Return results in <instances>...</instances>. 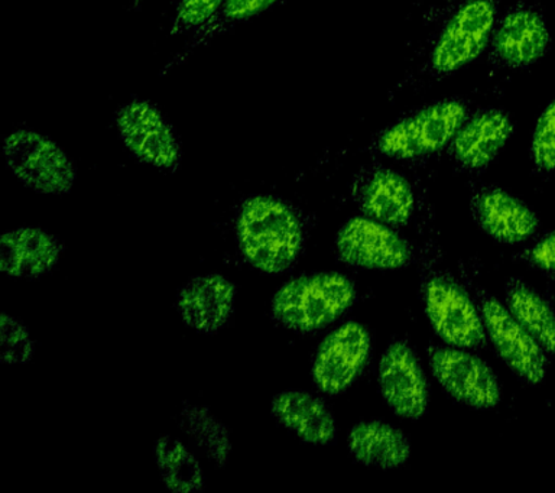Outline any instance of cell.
<instances>
[{"label": "cell", "mask_w": 555, "mask_h": 493, "mask_svg": "<svg viewBox=\"0 0 555 493\" xmlns=\"http://www.w3.org/2000/svg\"><path fill=\"white\" fill-rule=\"evenodd\" d=\"M242 254L255 268L278 274L288 270L301 252V220L280 198L256 196L242 206L237 219Z\"/></svg>", "instance_id": "obj_1"}, {"label": "cell", "mask_w": 555, "mask_h": 493, "mask_svg": "<svg viewBox=\"0 0 555 493\" xmlns=\"http://www.w3.org/2000/svg\"><path fill=\"white\" fill-rule=\"evenodd\" d=\"M468 115L470 109L463 99L429 103L377 132L369 150L398 161L433 157L447 150Z\"/></svg>", "instance_id": "obj_2"}, {"label": "cell", "mask_w": 555, "mask_h": 493, "mask_svg": "<svg viewBox=\"0 0 555 493\" xmlns=\"http://www.w3.org/2000/svg\"><path fill=\"white\" fill-rule=\"evenodd\" d=\"M501 0H464L444 21L429 51L423 75L441 81L488 50Z\"/></svg>", "instance_id": "obj_3"}, {"label": "cell", "mask_w": 555, "mask_h": 493, "mask_svg": "<svg viewBox=\"0 0 555 493\" xmlns=\"http://www.w3.org/2000/svg\"><path fill=\"white\" fill-rule=\"evenodd\" d=\"M356 297L349 278L334 272L299 276L273 297L275 319L291 330L312 332L340 317Z\"/></svg>", "instance_id": "obj_4"}, {"label": "cell", "mask_w": 555, "mask_h": 493, "mask_svg": "<svg viewBox=\"0 0 555 493\" xmlns=\"http://www.w3.org/2000/svg\"><path fill=\"white\" fill-rule=\"evenodd\" d=\"M9 170L26 187L46 194H67L76 181L72 159L51 138L30 129H16L3 141Z\"/></svg>", "instance_id": "obj_5"}, {"label": "cell", "mask_w": 555, "mask_h": 493, "mask_svg": "<svg viewBox=\"0 0 555 493\" xmlns=\"http://www.w3.org/2000/svg\"><path fill=\"white\" fill-rule=\"evenodd\" d=\"M551 33L540 10L519 2L494 25L488 47L492 72L527 70L548 53Z\"/></svg>", "instance_id": "obj_6"}, {"label": "cell", "mask_w": 555, "mask_h": 493, "mask_svg": "<svg viewBox=\"0 0 555 493\" xmlns=\"http://www.w3.org/2000/svg\"><path fill=\"white\" fill-rule=\"evenodd\" d=\"M117 132L126 148L150 166L176 171L181 161L180 142L158 107L147 101H130L116 114Z\"/></svg>", "instance_id": "obj_7"}, {"label": "cell", "mask_w": 555, "mask_h": 493, "mask_svg": "<svg viewBox=\"0 0 555 493\" xmlns=\"http://www.w3.org/2000/svg\"><path fill=\"white\" fill-rule=\"evenodd\" d=\"M425 311L434 330L455 348H476L485 341L483 319L470 297L447 275H436L424 285Z\"/></svg>", "instance_id": "obj_8"}, {"label": "cell", "mask_w": 555, "mask_h": 493, "mask_svg": "<svg viewBox=\"0 0 555 493\" xmlns=\"http://www.w3.org/2000/svg\"><path fill=\"white\" fill-rule=\"evenodd\" d=\"M479 297L486 330L503 361L525 382L531 385L542 382L548 366L545 350L520 326L507 307H503L501 302L483 291H479Z\"/></svg>", "instance_id": "obj_9"}, {"label": "cell", "mask_w": 555, "mask_h": 493, "mask_svg": "<svg viewBox=\"0 0 555 493\" xmlns=\"http://www.w3.org/2000/svg\"><path fill=\"white\" fill-rule=\"evenodd\" d=\"M337 252L343 262L369 270H395L408 265L412 249L408 242L373 219L354 218L337 235Z\"/></svg>", "instance_id": "obj_10"}, {"label": "cell", "mask_w": 555, "mask_h": 493, "mask_svg": "<svg viewBox=\"0 0 555 493\" xmlns=\"http://www.w3.org/2000/svg\"><path fill=\"white\" fill-rule=\"evenodd\" d=\"M371 337L359 323H347L330 333L317 350L312 375L317 387L328 395L349 388L366 365Z\"/></svg>", "instance_id": "obj_11"}, {"label": "cell", "mask_w": 555, "mask_h": 493, "mask_svg": "<svg viewBox=\"0 0 555 493\" xmlns=\"http://www.w3.org/2000/svg\"><path fill=\"white\" fill-rule=\"evenodd\" d=\"M431 369L441 387L463 404L485 410L501 401L496 375L475 354L457 349H433Z\"/></svg>", "instance_id": "obj_12"}, {"label": "cell", "mask_w": 555, "mask_h": 493, "mask_svg": "<svg viewBox=\"0 0 555 493\" xmlns=\"http://www.w3.org/2000/svg\"><path fill=\"white\" fill-rule=\"evenodd\" d=\"M514 129L505 111L486 107L467 116L447 146V153L460 170H485L509 141Z\"/></svg>", "instance_id": "obj_13"}, {"label": "cell", "mask_w": 555, "mask_h": 493, "mask_svg": "<svg viewBox=\"0 0 555 493\" xmlns=\"http://www.w3.org/2000/svg\"><path fill=\"white\" fill-rule=\"evenodd\" d=\"M353 197L363 213L376 222L401 226L414 211V190L405 177L380 164L363 167L353 181Z\"/></svg>", "instance_id": "obj_14"}, {"label": "cell", "mask_w": 555, "mask_h": 493, "mask_svg": "<svg viewBox=\"0 0 555 493\" xmlns=\"http://www.w3.org/2000/svg\"><path fill=\"white\" fill-rule=\"evenodd\" d=\"M379 387L390 408L403 418L416 419L427 411L428 384L410 346L397 341L379 363Z\"/></svg>", "instance_id": "obj_15"}, {"label": "cell", "mask_w": 555, "mask_h": 493, "mask_svg": "<svg viewBox=\"0 0 555 493\" xmlns=\"http://www.w3.org/2000/svg\"><path fill=\"white\" fill-rule=\"evenodd\" d=\"M472 211L489 236L505 244L527 241L540 224L535 213L519 198L496 187L477 190L472 197Z\"/></svg>", "instance_id": "obj_16"}, {"label": "cell", "mask_w": 555, "mask_h": 493, "mask_svg": "<svg viewBox=\"0 0 555 493\" xmlns=\"http://www.w3.org/2000/svg\"><path fill=\"white\" fill-rule=\"evenodd\" d=\"M234 287L224 276H198L182 288L178 310L194 330L215 333L232 315Z\"/></svg>", "instance_id": "obj_17"}, {"label": "cell", "mask_w": 555, "mask_h": 493, "mask_svg": "<svg viewBox=\"0 0 555 493\" xmlns=\"http://www.w3.org/2000/svg\"><path fill=\"white\" fill-rule=\"evenodd\" d=\"M59 241L37 228L4 233L0 239V270L16 278H38L59 262Z\"/></svg>", "instance_id": "obj_18"}, {"label": "cell", "mask_w": 555, "mask_h": 493, "mask_svg": "<svg viewBox=\"0 0 555 493\" xmlns=\"http://www.w3.org/2000/svg\"><path fill=\"white\" fill-rule=\"evenodd\" d=\"M273 417L308 443L327 444L336 436V424L320 398L301 391H286L273 398Z\"/></svg>", "instance_id": "obj_19"}, {"label": "cell", "mask_w": 555, "mask_h": 493, "mask_svg": "<svg viewBox=\"0 0 555 493\" xmlns=\"http://www.w3.org/2000/svg\"><path fill=\"white\" fill-rule=\"evenodd\" d=\"M351 456L367 466L393 469L410 458V441L403 432L379 421L362 423L351 428Z\"/></svg>", "instance_id": "obj_20"}, {"label": "cell", "mask_w": 555, "mask_h": 493, "mask_svg": "<svg viewBox=\"0 0 555 493\" xmlns=\"http://www.w3.org/2000/svg\"><path fill=\"white\" fill-rule=\"evenodd\" d=\"M282 0H224L220 10L208 20L202 28L197 29L185 42L180 53L169 60L167 66L160 70V76L168 75L173 68L182 66L195 53L215 41L217 37L223 36L237 25L246 23L254 16L271 10L272 7L281 5Z\"/></svg>", "instance_id": "obj_21"}, {"label": "cell", "mask_w": 555, "mask_h": 493, "mask_svg": "<svg viewBox=\"0 0 555 493\" xmlns=\"http://www.w3.org/2000/svg\"><path fill=\"white\" fill-rule=\"evenodd\" d=\"M506 306L541 348L555 354V313L548 302L522 281L512 278L506 287Z\"/></svg>", "instance_id": "obj_22"}, {"label": "cell", "mask_w": 555, "mask_h": 493, "mask_svg": "<svg viewBox=\"0 0 555 493\" xmlns=\"http://www.w3.org/2000/svg\"><path fill=\"white\" fill-rule=\"evenodd\" d=\"M156 462L169 491L191 493L203 486V471L197 458L180 440L164 437L156 443Z\"/></svg>", "instance_id": "obj_23"}, {"label": "cell", "mask_w": 555, "mask_h": 493, "mask_svg": "<svg viewBox=\"0 0 555 493\" xmlns=\"http://www.w3.org/2000/svg\"><path fill=\"white\" fill-rule=\"evenodd\" d=\"M184 428L195 445L217 465H223L230 453L228 430L206 410L191 408L184 413Z\"/></svg>", "instance_id": "obj_24"}, {"label": "cell", "mask_w": 555, "mask_h": 493, "mask_svg": "<svg viewBox=\"0 0 555 493\" xmlns=\"http://www.w3.org/2000/svg\"><path fill=\"white\" fill-rule=\"evenodd\" d=\"M531 159L538 172L555 171V98L542 112L531 140Z\"/></svg>", "instance_id": "obj_25"}, {"label": "cell", "mask_w": 555, "mask_h": 493, "mask_svg": "<svg viewBox=\"0 0 555 493\" xmlns=\"http://www.w3.org/2000/svg\"><path fill=\"white\" fill-rule=\"evenodd\" d=\"M224 0H178L169 36L191 37L220 10Z\"/></svg>", "instance_id": "obj_26"}, {"label": "cell", "mask_w": 555, "mask_h": 493, "mask_svg": "<svg viewBox=\"0 0 555 493\" xmlns=\"http://www.w3.org/2000/svg\"><path fill=\"white\" fill-rule=\"evenodd\" d=\"M0 354L3 363L28 362L34 354V341L28 330L17 320L2 314L0 320Z\"/></svg>", "instance_id": "obj_27"}, {"label": "cell", "mask_w": 555, "mask_h": 493, "mask_svg": "<svg viewBox=\"0 0 555 493\" xmlns=\"http://www.w3.org/2000/svg\"><path fill=\"white\" fill-rule=\"evenodd\" d=\"M529 262L545 271H555V232L538 242L529 252Z\"/></svg>", "instance_id": "obj_28"}, {"label": "cell", "mask_w": 555, "mask_h": 493, "mask_svg": "<svg viewBox=\"0 0 555 493\" xmlns=\"http://www.w3.org/2000/svg\"><path fill=\"white\" fill-rule=\"evenodd\" d=\"M464 0H438L423 16L424 25L441 24Z\"/></svg>", "instance_id": "obj_29"}, {"label": "cell", "mask_w": 555, "mask_h": 493, "mask_svg": "<svg viewBox=\"0 0 555 493\" xmlns=\"http://www.w3.org/2000/svg\"><path fill=\"white\" fill-rule=\"evenodd\" d=\"M145 2L146 0H130V3H132L134 10H139V8H141Z\"/></svg>", "instance_id": "obj_30"}, {"label": "cell", "mask_w": 555, "mask_h": 493, "mask_svg": "<svg viewBox=\"0 0 555 493\" xmlns=\"http://www.w3.org/2000/svg\"><path fill=\"white\" fill-rule=\"evenodd\" d=\"M289 2V0H282L281 5H284V3Z\"/></svg>", "instance_id": "obj_31"}]
</instances>
